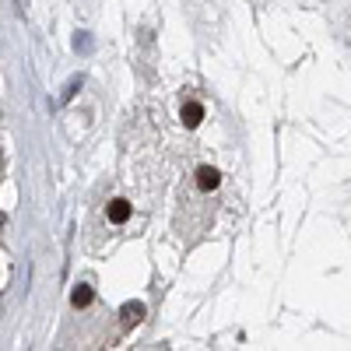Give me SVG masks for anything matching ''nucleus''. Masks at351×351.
Segmentation results:
<instances>
[{"instance_id":"nucleus-6","label":"nucleus","mask_w":351,"mask_h":351,"mask_svg":"<svg viewBox=\"0 0 351 351\" xmlns=\"http://www.w3.org/2000/svg\"><path fill=\"white\" fill-rule=\"evenodd\" d=\"M0 228H4V215H0Z\"/></svg>"},{"instance_id":"nucleus-4","label":"nucleus","mask_w":351,"mask_h":351,"mask_svg":"<svg viewBox=\"0 0 351 351\" xmlns=\"http://www.w3.org/2000/svg\"><path fill=\"white\" fill-rule=\"evenodd\" d=\"M180 116H183V127L193 130V127H200V120H204V106H200V102H186Z\"/></svg>"},{"instance_id":"nucleus-3","label":"nucleus","mask_w":351,"mask_h":351,"mask_svg":"<svg viewBox=\"0 0 351 351\" xmlns=\"http://www.w3.org/2000/svg\"><path fill=\"white\" fill-rule=\"evenodd\" d=\"M141 319H144V306H141V302H127V306L120 309V324H123V330L137 327Z\"/></svg>"},{"instance_id":"nucleus-1","label":"nucleus","mask_w":351,"mask_h":351,"mask_svg":"<svg viewBox=\"0 0 351 351\" xmlns=\"http://www.w3.org/2000/svg\"><path fill=\"white\" fill-rule=\"evenodd\" d=\"M193 186H197L200 193H215V190L221 186V172H218L215 165H200L197 176H193Z\"/></svg>"},{"instance_id":"nucleus-2","label":"nucleus","mask_w":351,"mask_h":351,"mask_svg":"<svg viewBox=\"0 0 351 351\" xmlns=\"http://www.w3.org/2000/svg\"><path fill=\"white\" fill-rule=\"evenodd\" d=\"M130 215H134V208L123 200V197H116V200H109V208H106V218L112 221V225H127L130 221Z\"/></svg>"},{"instance_id":"nucleus-7","label":"nucleus","mask_w":351,"mask_h":351,"mask_svg":"<svg viewBox=\"0 0 351 351\" xmlns=\"http://www.w3.org/2000/svg\"><path fill=\"white\" fill-rule=\"evenodd\" d=\"M348 39H351V28H348Z\"/></svg>"},{"instance_id":"nucleus-5","label":"nucleus","mask_w":351,"mask_h":351,"mask_svg":"<svg viewBox=\"0 0 351 351\" xmlns=\"http://www.w3.org/2000/svg\"><path fill=\"white\" fill-rule=\"evenodd\" d=\"M92 299H95V291L88 288V285H81V288L74 291V295H71V302H74L77 309H84V306H92Z\"/></svg>"}]
</instances>
